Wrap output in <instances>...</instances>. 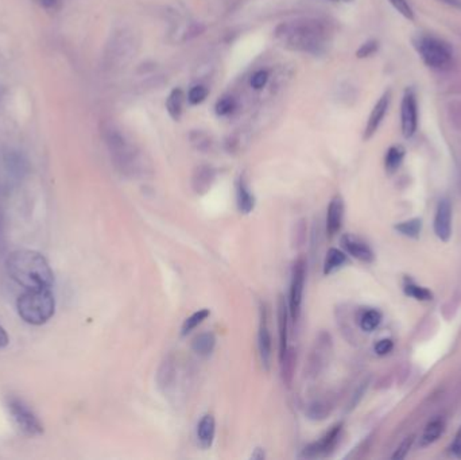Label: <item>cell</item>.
<instances>
[{"label":"cell","instance_id":"cell-31","mask_svg":"<svg viewBox=\"0 0 461 460\" xmlns=\"http://www.w3.org/2000/svg\"><path fill=\"white\" fill-rule=\"evenodd\" d=\"M421 229H422L421 219H412V220H407V222L395 226V230L409 238H418Z\"/></svg>","mask_w":461,"mask_h":460},{"label":"cell","instance_id":"cell-16","mask_svg":"<svg viewBox=\"0 0 461 460\" xmlns=\"http://www.w3.org/2000/svg\"><path fill=\"white\" fill-rule=\"evenodd\" d=\"M288 304L284 296L278 299V330H279V360L288 351Z\"/></svg>","mask_w":461,"mask_h":460},{"label":"cell","instance_id":"cell-12","mask_svg":"<svg viewBox=\"0 0 461 460\" xmlns=\"http://www.w3.org/2000/svg\"><path fill=\"white\" fill-rule=\"evenodd\" d=\"M434 234L436 236L443 241L448 242L452 235V207L448 199H443L437 205V211L434 216Z\"/></svg>","mask_w":461,"mask_h":460},{"label":"cell","instance_id":"cell-11","mask_svg":"<svg viewBox=\"0 0 461 460\" xmlns=\"http://www.w3.org/2000/svg\"><path fill=\"white\" fill-rule=\"evenodd\" d=\"M417 100L413 91H406L401 105V125L404 138H412L416 134L418 123Z\"/></svg>","mask_w":461,"mask_h":460},{"label":"cell","instance_id":"cell-43","mask_svg":"<svg viewBox=\"0 0 461 460\" xmlns=\"http://www.w3.org/2000/svg\"><path fill=\"white\" fill-rule=\"evenodd\" d=\"M443 1L447 3L449 6H453V7L461 8V0H443Z\"/></svg>","mask_w":461,"mask_h":460},{"label":"cell","instance_id":"cell-26","mask_svg":"<svg viewBox=\"0 0 461 460\" xmlns=\"http://www.w3.org/2000/svg\"><path fill=\"white\" fill-rule=\"evenodd\" d=\"M329 403L324 400H315L308 405L306 416L313 421H321L329 415Z\"/></svg>","mask_w":461,"mask_h":460},{"label":"cell","instance_id":"cell-25","mask_svg":"<svg viewBox=\"0 0 461 460\" xmlns=\"http://www.w3.org/2000/svg\"><path fill=\"white\" fill-rule=\"evenodd\" d=\"M281 362V370H282V379L286 385L291 384L293 379V374H294V367H296V352L293 348L288 347L286 354L284 355Z\"/></svg>","mask_w":461,"mask_h":460},{"label":"cell","instance_id":"cell-24","mask_svg":"<svg viewBox=\"0 0 461 460\" xmlns=\"http://www.w3.org/2000/svg\"><path fill=\"white\" fill-rule=\"evenodd\" d=\"M443 432H444V421L438 420V418L433 420L426 425L425 431L422 433L421 440H419V446H431L443 435Z\"/></svg>","mask_w":461,"mask_h":460},{"label":"cell","instance_id":"cell-42","mask_svg":"<svg viewBox=\"0 0 461 460\" xmlns=\"http://www.w3.org/2000/svg\"><path fill=\"white\" fill-rule=\"evenodd\" d=\"M264 458H266V455H264V451L262 448H257L254 451V454L251 455V459L263 460Z\"/></svg>","mask_w":461,"mask_h":460},{"label":"cell","instance_id":"cell-41","mask_svg":"<svg viewBox=\"0 0 461 460\" xmlns=\"http://www.w3.org/2000/svg\"><path fill=\"white\" fill-rule=\"evenodd\" d=\"M8 342H10V339H8L7 332L0 326V348H4L6 345H8Z\"/></svg>","mask_w":461,"mask_h":460},{"label":"cell","instance_id":"cell-32","mask_svg":"<svg viewBox=\"0 0 461 460\" xmlns=\"http://www.w3.org/2000/svg\"><path fill=\"white\" fill-rule=\"evenodd\" d=\"M206 96H208L206 86H194L187 93V100L192 104H200L206 99Z\"/></svg>","mask_w":461,"mask_h":460},{"label":"cell","instance_id":"cell-35","mask_svg":"<svg viewBox=\"0 0 461 460\" xmlns=\"http://www.w3.org/2000/svg\"><path fill=\"white\" fill-rule=\"evenodd\" d=\"M391 3V6L399 13V14L404 15V18L407 19H413L414 18V14H413V10L410 7V4L407 3V0H389Z\"/></svg>","mask_w":461,"mask_h":460},{"label":"cell","instance_id":"cell-13","mask_svg":"<svg viewBox=\"0 0 461 460\" xmlns=\"http://www.w3.org/2000/svg\"><path fill=\"white\" fill-rule=\"evenodd\" d=\"M177 379V360L173 354L166 355L157 370V386L165 394L174 388Z\"/></svg>","mask_w":461,"mask_h":460},{"label":"cell","instance_id":"cell-44","mask_svg":"<svg viewBox=\"0 0 461 460\" xmlns=\"http://www.w3.org/2000/svg\"><path fill=\"white\" fill-rule=\"evenodd\" d=\"M333 1H352V0H333Z\"/></svg>","mask_w":461,"mask_h":460},{"label":"cell","instance_id":"cell-40","mask_svg":"<svg viewBox=\"0 0 461 460\" xmlns=\"http://www.w3.org/2000/svg\"><path fill=\"white\" fill-rule=\"evenodd\" d=\"M37 4H40L45 10H56L59 4V0H35Z\"/></svg>","mask_w":461,"mask_h":460},{"label":"cell","instance_id":"cell-2","mask_svg":"<svg viewBox=\"0 0 461 460\" xmlns=\"http://www.w3.org/2000/svg\"><path fill=\"white\" fill-rule=\"evenodd\" d=\"M6 269L15 282L25 289L52 288L54 274L42 254L16 250L6 260Z\"/></svg>","mask_w":461,"mask_h":460},{"label":"cell","instance_id":"cell-8","mask_svg":"<svg viewBox=\"0 0 461 460\" xmlns=\"http://www.w3.org/2000/svg\"><path fill=\"white\" fill-rule=\"evenodd\" d=\"M331 336L325 332H321L305 366V374L308 378H317L318 375L322 373L328 360V355L331 352Z\"/></svg>","mask_w":461,"mask_h":460},{"label":"cell","instance_id":"cell-22","mask_svg":"<svg viewBox=\"0 0 461 460\" xmlns=\"http://www.w3.org/2000/svg\"><path fill=\"white\" fill-rule=\"evenodd\" d=\"M184 92L180 88H174L169 98L166 99V111L174 120H180L184 108Z\"/></svg>","mask_w":461,"mask_h":460},{"label":"cell","instance_id":"cell-17","mask_svg":"<svg viewBox=\"0 0 461 460\" xmlns=\"http://www.w3.org/2000/svg\"><path fill=\"white\" fill-rule=\"evenodd\" d=\"M343 217H344V202L340 196H334L328 205V212H327V234L331 239L342 229Z\"/></svg>","mask_w":461,"mask_h":460},{"label":"cell","instance_id":"cell-15","mask_svg":"<svg viewBox=\"0 0 461 460\" xmlns=\"http://www.w3.org/2000/svg\"><path fill=\"white\" fill-rule=\"evenodd\" d=\"M342 245L346 248V253L351 254L354 258L359 259L366 263L374 260V251L371 250V247L351 234H346L342 238Z\"/></svg>","mask_w":461,"mask_h":460},{"label":"cell","instance_id":"cell-1","mask_svg":"<svg viewBox=\"0 0 461 460\" xmlns=\"http://www.w3.org/2000/svg\"><path fill=\"white\" fill-rule=\"evenodd\" d=\"M275 38L290 50L321 54L328 43V30L318 19L303 18L281 23L275 30Z\"/></svg>","mask_w":461,"mask_h":460},{"label":"cell","instance_id":"cell-3","mask_svg":"<svg viewBox=\"0 0 461 460\" xmlns=\"http://www.w3.org/2000/svg\"><path fill=\"white\" fill-rule=\"evenodd\" d=\"M18 315L31 326H42L56 312V299L50 288L26 289L16 301Z\"/></svg>","mask_w":461,"mask_h":460},{"label":"cell","instance_id":"cell-39","mask_svg":"<svg viewBox=\"0 0 461 460\" xmlns=\"http://www.w3.org/2000/svg\"><path fill=\"white\" fill-rule=\"evenodd\" d=\"M450 449H452V454H453L456 458H461V427L460 430H459L457 433H456V437H455V440H453V443H452Z\"/></svg>","mask_w":461,"mask_h":460},{"label":"cell","instance_id":"cell-18","mask_svg":"<svg viewBox=\"0 0 461 460\" xmlns=\"http://www.w3.org/2000/svg\"><path fill=\"white\" fill-rule=\"evenodd\" d=\"M215 177H216V173L211 166H206V165L199 166L193 173L192 187L197 195H205L211 189L212 184L215 183Z\"/></svg>","mask_w":461,"mask_h":460},{"label":"cell","instance_id":"cell-14","mask_svg":"<svg viewBox=\"0 0 461 460\" xmlns=\"http://www.w3.org/2000/svg\"><path fill=\"white\" fill-rule=\"evenodd\" d=\"M390 100H391V92L387 91L382 95V98L376 101V104L370 114L367 126H366V131H364V139H370L375 132L379 129L383 117L386 115L387 110H389Z\"/></svg>","mask_w":461,"mask_h":460},{"label":"cell","instance_id":"cell-4","mask_svg":"<svg viewBox=\"0 0 461 460\" xmlns=\"http://www.w3.org/2000/svg\"><path fill=\"white\" fill-rule=\"evenodd\" d=\"M105 142L116 169L126 177H138L144 173V163L136 149L117 130H107Z\"/></svg>","mask_w":461,"mask_h":460},{"label":"cell","instance_id":"cell-21","mask_svg":"<svg viewBox=\"0 0 461 460\" xmlns=\"http://www.w3.org/2000/svg\"><path fill=\"white\" fill-rule=\"evenodd\" d=\"M216 345V338L212 332H202L197 335L192 342V350L202 358L209 357Z\"/></svg>","mask_w":461,"mask_h":460},{"label":"cell","instance_id":"cell-30","mask_svg":"<svg viewBox=\"0 0 461 460\" xmlns=\"http://www.w3.org/2000/svg\"><path fill=\"white\" fill-rule=\"evenodd\" d=\"M404 293L413 299H416L418 301H429L432 300L433 294L431 290L422 287H418L414 282L407 281L404 287Z\"/></svg>","mask_w":461,"mask_h":460},{"label":"cell","instance_id":"cell-9","mask_svg":"<svg viewBox=\"0 0 461 460\" xmlns=\"http://www.w3.org/2000/svg\"><path fill=\"white\" fill-rule=\"evenodd\" d=\"M342 432H343L342 422L333 425L331 430L327 432L318 442H315L303 448L301 458L303 459H320V458H325V456L331 455L340 442Z\"/></svg>","mask_w":461,"mask_h":460},{"label":"cell","instance_id":"cell-29","mask_svg":"<svg viewBox=\"0 0 461 460\" xmlns=\"http://www.w3.org/2000/svg\"><path fill=\"white\" fill-rule=\"evenodd\" d=\"M209 315H211V312H209L208 309H200V311L194 312L193 315H190V316L187 317V320L184 321L181 333H182L184 336L187 335V333H190V332L193 331L194 328H197L204 320H206Z\"/></svg>","mask_w":461,"mask_h":460},{"label":"cell","instance_id":"cell-6","mask_svg":"<svg viewBox=\"0 0 461 460\" xmlns=\"http://www.w3.org/2000/svg\"><path fill=\"white\" fill-rule=\"evenodd\" d=\"M4 406L11 421L21 433L29 437H34L40 436L44 432V425L40 418H37V415L22 400L8 396L4 400Z\"/></svg>","mask_w":461,"mask_h":460},{"label":"cell","instance_id":"cell-33","mask_svg":"<svg viewBox=\"0 0 461 460\" xmlns=\"http://www.w3.org/2000/svg\"><path fill=\"white\" fill-rule=\"evenodd\" d=\"M236 103L235 100L230 98V96H224L216 103V114L220 116H226L230 114L235 110Z\"/></svg>","mask_w":461,"mask_h":460},{"label":"cell","instance_id":"cell-7","mask_svg":"<svg viewBox=\"0 0 461 460\" xmlns=\"http://www.w3.org/2000/svg\"><path fill=\"white\" fill-rule=\"evenodd\" d=\"M305 280H306V260L303 257H300L293 265L290 294H288V314L293 321H298L301 315Z\"/></svg>","mask_w":461,"mask_h":460},{"label":"cell","instance_id":"cell-10","mask_svg":"<svg viewBox=\"0 0 461 460\" xmlns=\"http://www.w3.org/2000/svg\"><path fill=\"white\" fill-rule=\"evenodd\" d=\"M273 339L269 328V314L266 305L260 308L259 333H258V348H259L260 362L264 370H270L273 358Z\"/></svg>","mask_w":461,"mask_h":460},{"label":"cell","instance_id":"cell-23","mask_svg":"<svg viewBox=\"0 0 461 460\" xmlns=\"http://www.w3.org/2000/svg\"><path fill=\"white\" fill-rule=\"evenodd\" d=\"M346 263V255L339 248H329L327 258L324 262V274L329 275L339 269H342Z\"/></svg>","mask_w":461,"mask_h":460},{"label":"cell","instance_id":"cell-5","mask_svg":"<svg viewBox=\"0 0 461 460\" xmlns=\"http://www.w3.org/2000/svg\"><path fill=\"white\" fill-rule=\"evenodd\" d=\"M419 57L433 69H445L452 62V50L447 43L432 35H419L414 40Z\"/></svg>","mask_w":461,"mask_h":460},{"label":"cell","instance_id":"cell-38","mask_svg":"<svg viewBox=\"0 0 461 460\" xmlns=\"http://www.w3.org/2000/svg\"><path fill=\"white\" fill-rule=\"evenodd\" d=\"M378 50V42L376 41H368V42L363 43L361 49L358 50V57L364 58L368 56H373L375 52Z\"/></svg>","mask_w":461,"mask_h":460},{"label":"cell","instance_id":"cell-37","mask_svg":"<svg viewBox=\"0 0 461 460\" xmlns=\"http://www.w3.org/2000/svg\"><path fill=\"white\" fill-rule=\"evenodd\" d=\"M392 348H394V343H392L391 339H382V340H379L374 347L375 352H376L378 355H380V357L387 355L389 352H391Z\"/></svg>","mask_w":461,"mask_h":460},{"label":"cell","instance_id":"cell-28","mask_svg":"<svg viewBox=\"0 0 461 460\" xmlns=\"http://www.w3.org/2000/svg\"><path fill=\"white\" fill-rule=\"evenodd\" d=\"M404 159V147H401V146H392V147H390L389 151L386 154V159H385V165H386L387 172H395L401 166Z\"/></svg>","mask_w":461,"mask_h":460},{"label":"cell","instance_id":"cell-20","mask_svg":"<svg viewBox=\"0 0 461 460\" xmlns=\"http://www.w3.org/2000/svg\"><path fill=\"white\" fill-rule=\"evenodd\" d=\"M236 202H238V209L240 214L248 215L255 208V197L248 187L245 177L239 178L238 188H236Z\"/></svg>","mask_w":461,"mask_h":460},{"label":"cell","instance_id":"cell-27","mask_svg":"<svg viewBox=\"0 0 461 460\" xmlns=\"http://www.w3.org/2000/svg\"><path fill=\"white\" fill-rule=\"evenodd\" d=\"M359 323H361V328L363 331H375L382 323V314L376 309H368V311L363 312Z\"/></svg>","mask_w":461,"mask_h":460},{"label":"cell","instance_id":"cell-34","mask_svg":"<svg viewBox=\"0 0 461 460\" xmlns=\"http://www.w3.org/2000/svg\"><path fill=\"white\" fill-rule=\"evenodd\" d=\"M414 443V436H409L406 437L404 442L399 444V447L395 449L394 455H392V459H404L406 455L409 454V451L412 449V446Z\"/></svg>","mask_w":461,"mask_h":460},{"label":"cell","instance_id":"cell-19","mask_svg":"<svg viewBox=\"0 0 461 460\" xmlns=\"http://www.w3.org/2000/svg\"><path fill=\"white\" fill-rule=\"evenodd\" d=\"M216 421L212 415H205L197 425V442L204 449L211 448L215 440Z\"/></svg>","mask_w":461,"mask_h":460},{"label":"cell","instance_id":"cell-36","mask_svg":"<svg viewBox=\"0 0 461 460\" xmlns=\"http://www.w3.org/2000/svg\"><path fill=\"white\" fill-rule=\"evenodd\" d=\"M267 80H269V73L266 71H258V72L254 73L251 77V86L254 89H262L267 84Z\"/></svg>","mask_w":461,"mask_h":460}]
</instances>
